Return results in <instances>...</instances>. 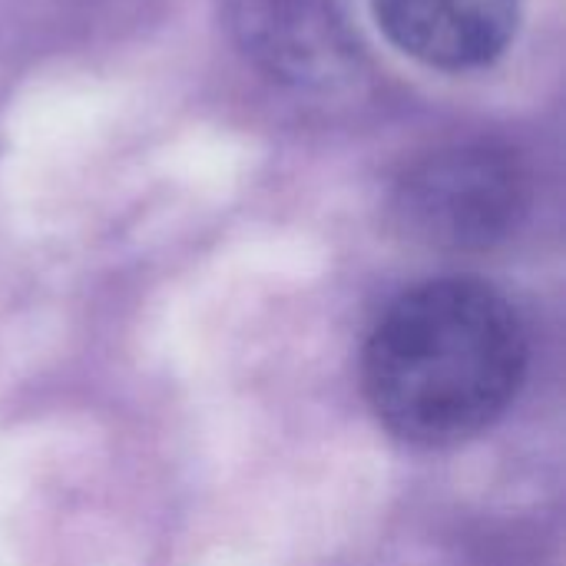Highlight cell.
I'll return each mask as SVG.
<instances>
[{
  "label": "cell",
  "instance_id": "3957f363",
  "mask_svg": "<svg viewBox=\"0 0 566 566\" xmlns=\"http://www.w3.org/2000/svg\"><path fill=\"white\" fill-rule=\"evenodd\" d=\"M381 33L411 60L461 73L504 56L521 0H368Z\"/></svg>",
  "mask_w": 566,
  "mask_h": 566
},
{
  "label": "cell",
  "instance_id": "277c9868",
  "mask_svg": "<svg viewBox=\"0 0 566 566\" xmlns=\"http://www.w3.org/2000/svg\"><path fill=\"white\" fill-rule=\"evenodd\" d=\"M239 7L245 43L289 76H315L342 50L332 0H239Z\"/></svg>",
  "mask_w": 566,
  "mask_h": 566
},
{
  "label": "cell",
  "instance_id": "6da1fadb",
  "mask_svg": "<svg viewBox=\"0 0 566 566\" xmlns=\"http://www.w3.org/2000/svg\"><path fill=\"white\" fill-rule=\"evenodd\" d=\"M527 332L494 285L424 282L378 318L361 358L375 418L418 448H451L488 431L527 375Z\"/></svg>",
  "mask_w": 566,
  "mask_h": 566
},
{
  "label": "cell",
  "instance_id": "7a4b0ae2",
  "mask_svg": "<svg viewBox=\"0 0 566 566\" xmlns=\"http://www.w3.org/2000/svg\"><path fill=\"white\" fill-rule=\"evenodd\" d=\"M391 212L398 229L428 249H491L521 226L527 212V176L497 146H448L418 159L398 179Z\"/></svg>",
  "mask_w": 566,
  "mask_h": 566
}]
</instances>
